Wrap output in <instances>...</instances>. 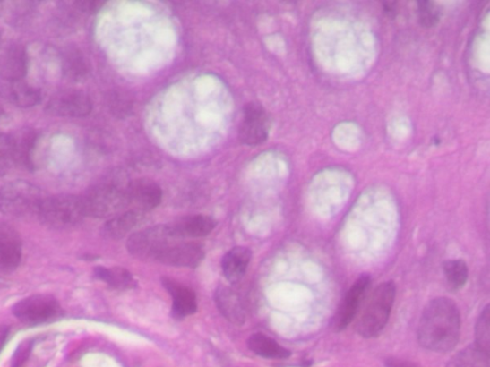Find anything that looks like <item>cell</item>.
<instances>
[{"label":"cell","mask_w":490,"mask_h":367,"mask_svg":"<svg viewBox=\"0 0 490 367\" xmlns=\"http://www.w3.org/2000/svg\"><path fill=\"white\" fill-rule=\"evenodd\" d=\"M443 274L447 285L453 290L463 288L469 278V268L464 260H448L443 265Z\"/></svg>","instance_id":"obj_26"},{"label":"cell","mask_w":490,"mask_h":367,"mask_svg":"<svg viewBox=\"0 0 490 367\" xmlns=\"http://www.w3.org/2000/svg\"><path fill=\"white\" fill-rule=\"evenodd\" d=\"M396 296L393 281L383 282L369 296L357 321V331L364 337L379 336L386 327Z\"/></svg>","instance_id":"obj_2"},{"label":"cell","mask_w":490,"mask_h":367,"mask_svg":"<svg viewBox=\"0 0 490 367\" xmlns=\"http://www.w3.org/2000/svg\"><path fill=\"white\" fill-rule=\"evenodd\" d=\"M447 367H490L489 354L476 345L469 346L457 353Z\"/></svg>","instance_id":"obj_25"},{"label":"cell","mask_w":490,"mask_h":367,"mask_svg":"<svg viewBox=\"0 0 490 367\" xmlns=\"http://www.w3.org/2000/svg\"><path fill=\"white\" fill-rule=\"evenodd\" d=\"M9 137L13 162L28 171H33L35 168L33 154L38 139L36 132L31 129H23L9 135Z\"/></svg>","instance_id":"obj_19"},{"label":"cell","mask_w":490,"mask_h":367,"mask_svg":"<svg viewBox=\"0 0 490 367\" xmlns=\"http://www.w3.org/2000/svg\"><path fill=\"white\" fill-rule=\"evenodd\" d=\"M0 94L10 104L21 107L30 108L39 104L41 100L40 91L22 81H4L0 86Z\"/></svg>","instance_id":"obj_17"},{"label":"cell","mask_w":490,"mask_h":367,"mask_svg":"<svg viewBox=\"0 0 490 367\" xmlns=\"http://www.w3.org/2000/svg\"><path fill=\"white\" fill-rule=\"evenodd\" d=\"M13 313L28 326H40L59 319L62 308L53 296L35 294L13 305Z\"/></svg>","instance_id":"obj_7"},{"label":"cell","mask_w":490,"mask_h":367,"mask_svg":"<svg viewBox=\"0 0 490 367\" xmlns=\"http://www.w3.org/2000/svg\"><path fill=\"white\" fill-rule=\"evenodd\" d=\"M460 317L456 303L447 298L430 302L425 308L417 329L418 342L434 352H448L460 338Z\"/></svg>","instance_id":"obj_1"},{"label":"cell","mask_w":490,"mask_h":367,"mask_svg":"<svg viewBox=\"0 0 490 367\" xmlns=\"http://www.w3.org/2000/svg\"><path fill=\"white\" fill-rule=\"evenodd\" d=\"M215 302L224 318L235 326H243L245 309L239 294L228 286H220L215 292Z\"/></svg>","instance_id":"obj_16"},{"label":"cell","mask_w":490,"mask_h":367,"mask_svg":"<svg viewBox=\"0 0 490 367\" xmlns=\"http://www.w3.org/2000/svg\"><path fill=\"white\" fill-rule=\"evenodd\" d=\"M162 285L173 298V308L176 316L185 318L197 312V295L192 289L169 277H163Z\"/></svg>","instance_id":"obj_18"},{"label":"cell","mask_w":490,"mask_h":367,"mask_svg":"<svg viewBox=\"0 0 490 367\" xmlns=\"http://www.w3.org/2000/svg\"><path fill=\"white\" fill-rule=\"evenodd\" d=\"M95 276L111 287L118 290L133 289L136 280L133 276L122 267H96Z\"/></svg>","instance_id":"obj_24"},{"label":"cell","mask_w":490,"mask_h":367,"mask_svg":"<svg viewBox=\"0 0 490 367\" xmlns=\"http://www.w3.org/2000/svg\"><path fill=\"white\" fill-rule=\"evenodd\" d=\"M204 255L201 244L177 239L160 253L156 261L175 267L197 268Z\"/></svg>","instance_id":"obj_11"},{"label":"cell","mask_w":490,"mask_h":367,"mask_svg":"<svg viewBox=\"0 0 490 367\" xmlns=\"http://www.w3.org/2000/svg\"><path fill=\"white\" fill-rule=\"evenodd\" d=\"M86 217L110 219L129 207L125 189L116 184H100L81 196Z\"/></svg>","instance_id":"obj_4"},{"label":"cell","mask_w":490,"mask_h":367,"mask_svg":"<svg viewBox=\"0 0 490 367\" xmlns=\"http://www.w3.org/2000/svg\"><path fill=\"white\" fill-rule=\"evenodd\" d=\"M371 286V277L368 275L360 276L347 292L338 312L333 319L335 331L346 329L357 315L360 306L366 298Z\"/></svg>","instance_id":"obj_10"},{"label":"cell","mask_w":490,"mask_h":367,"mask_svg":"<svg viewBox=\"0 0 490 367\" xmlns=\"http://www.w3.org/2000/svg\"><path fill=\"white\" fill-rule=\"evenodd\" d=\"M169 226L172 235L177 239L204 237L216 228L217 221L208 216L197 215L178 219Z\"/></svg>","instance_id":"obj_15"},{"label":"cell","mask_w":490,"mask_h":367,"mask_svg":"<svg viewBox=\"0 0 490 367\" xmlns=\"http://www.w3.org/2000/svg\"><path fill=\"white\" fill-rule=\"evenodd\" d=\"M251 258V250L244 246H236L226 253L221 262L222 271L231 284H236L245 277Z\"/></svg>","instance_id":"obj_21"},{"label":"cell","mask_w":490,"mask_h":367,"mask_svg":"<svg viewBox=\"0 0 490 367\" xmlns=\"http://www.w3.org/2000/svg\"><path fill=\"white\" fill-rule=\"evenodd\" d=\"M418 22L424 27L431 28L438 24L441 11L436 4L422 2L417 4Z\"/></svg>","instance_id":"obj_28"},{"label":"cell","mask_w":490,"mask_h":367,"mask_svg":"<svg viewBox=\"0 0 490 367\" xmlns=\"http://www.w3.org/2000/svg\"><path fill=\"white\" fill-rule=\"evenodd\" d=\"M476 346L489 354L490 349V310L487 305L476 324Z\"/></svg>","instance_id":"obj_27"},{"label":"cell","mask_w":490,"mask_h":367,"mask_svg":"<svg viewBox=\"0 0 490 367\" xmlns=\"http://www.w3.org/2000/svg\"><path fill=\"white\" fill-rule=\"evenodd\" d=\"M13 162L11 140L9 135L0 134V178L4 176Z\"/></svg>","instance_id":"obj_29"},{"label":"cell","mask_w":490,"mask_h":367,"mask_svg":"<svg viewBox=\"0 0 490 367\" xmlns=\"http://www.w3.org/2000/svg\"><path fill=\"white\" fill-rule=\"evenodd\" d=\"M385 365L386 367H421L416 363L394 358L387 360Z\"/></svg>","instance_id":"obj_30"},{"label":"cell","mask_w":490,"mask_h":367,"mask_svg":"<svg viewBox=\"0 0 490 367\" xmlns=\"http://www.w3.org/2000/svg\"><path fill=\"white\" fill-rule=\"evenodd\" d=\"M129 207L146 214L159 206L162 201V190L155 181L140 178L132 181L125 188Z\"/></svg>","instance_id":"obj_12"},{"label":"cell","mask_w":490,"mask_h":367,"mask_svg":"<svg viewBox=\"0 0 490 367\" xmlns=\"http://www.w3.org/2000/svg\"><path fill=\"white\" fill-rule=\"evenodd\" d=\"M0 38H2V33H0Z\"/></svg>","instance_id":"obj_32"},{"label":"cell","mask_w":490,"mask_h":367,"mask_svg":"<svg viewBox=\"0 0 490 367\" xmlns=\"http://www.w3.org/2000/svg\"><path fill=\"white\" fill-rule=\"evenodd\" d=\"M28 72V55L24 47L15 45L0 52V79L22 81Z\"/></svg>","instance_id":"obj_14"},{"label":"cell","mask_w":490,"mask_h":367,"mask_svg":"<svg viewBox=\"0 0 490 367\" xmlns=\"http://www.w3.org/2000/svg\"><path fill=\"white\" fill-rule=\"evenodd\" d=\"M92 108L90 97L76 89L55 92L47 105L49 115L63 118H83L90 115Z\"/></svg>","instance_id":"obj_8"},{"label":"cell","mask_w":490,"mask_h":367,"mask_svg":"<svg viewBox=\"0 0 490 367\" xmlns=\"http://www.w3.org/2000/svg\"><path fill=\"white\" fill-rule=\"evenodd\" d=\"M271 119L268 112L258 103H249L245 107L240 128L242 142L247 146H258L268 139Z\"/></svg>","instance_id":"obj_9"},{"label":"cell","mask_w":490,"mask_h":367,"mask_svg":"<svg viewBox=\"0 0 490 367\" xmlns=\"http://www.w3.org/2000/svg\"><path fill=\"white\" fill-rule=\"evenodd\" d=\"M145 218L142 211L130 209L107 221L103 227V235L114 240L122 239L138 227Z\"/></svg>","instance_id":"obj_20"},{"label":"cell","mask_w":490,"mask_h":367,"mask_svg":"<svg viewBox=\"0 0 490 367\" xmlns=\"http://www.w3.org/2000/svg\"><path fill=\"white\" fill-rule=\"evenodd\" d=\"M37 215L41 224L55 230L73 228L87 218L81 196L73 194H57L44 199Z\"/></svg>","instance_id":"obj_3"},{"label":"cell","mask_w":490,"mask_h":367,"mask_svg":"<svg viewBox=\"0 0 490 367\" xmlns=\"http://www.w3.org/2000/svg\"><path fill=\"white\" fill-rule=\"evenodd\" d=\"M62 72L67 80L82 81L90 74L86 56L75 47L66 48L62 54Z\"/></svg>","instance_id":"obj_22"},{"label":"cell","mask_w":490,"mask_h":367,"mask_svg":"<svg viewBox=\"0 0 490 367\" xmlns=\"http://www.w3.org/2000/svg\"><path fill=\"white\" fill-rule=\"evenodd\" d=\"M22 257V240L11 225L0 222V272L16 270Z\"/></svg>","instance_id":"obj_13"},{"label":"cell","mask_w":490,"mask_h":367,"mask_svg":"<svg viewBox=\"0 0 490 367\" xmlns=\"http://www.w3.org/2000/svg\"><path fill=\"white\" fill-rule=\"evenodd\" d=\"M177 240L168 225H159L131 235L128 240V251L140 260H157L160 253Z\"/></svg>","instance_id":"obj_6"},{"label":"cell","mask_w":490,"mask_h":367,"mask_svg":"<svg viewBox=\"0 0 490 367\" xmlns=\"http://www.w3.org/2000/svg\"><path fill=\"white\" fill-rule=\"evenodd\" d=\"M44 197L34 184L17 180L0 187V211L6 216L24 218L37 214Z\"/></svg>","instance_id":"obj_5"},{"label":"cell","mask_w":490,"mask_h":367,"mask_svg":"<svg viewBox=\"0 0 490 367\" xmlns=\"http://www.w3.org/2000/svg\"><path fill=\"white\" fill-rule=\"evenodd\" d=\"M9 329L0 324V352H2L8 337Z\"/></svg>","instance_id":"obj_31"},{"label":"cell","mask_w":490,"mask_h":367,"mask_svg":"<svg viewBox=\"0 0 490 367\" xmlns=\"http://www.w3.org/2000/svg\"><path fill=\"white\" fill-rule=\"evenodd\" d=\"M248 347L255 354L265 359H288L291 353L271 337L262 333L251 335L247 341Z\"/></svg>","instance_id":"obj_23"}]
</instances>
